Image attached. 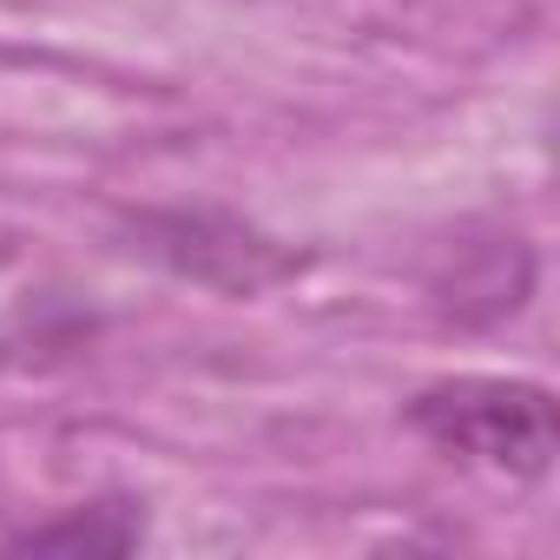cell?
Masks as SVG:
<instances>
[{"instance_id":"obj_1","label":"cell","mask_w":560,"mask_h":560,"mask_svg":"<svg viewBox=\"0 0 560 560\" xmlns=\"http://www.w3.org/2000/svg\"><path fill=\"white\" fill-rule=\"evenodd\" d=\"M402 422L448 462L540 481L553 468V396L521 376H448L409 396Z\"/></svg>"},{"instance_id":"obj_2","label":"cell","mask_w":560,"mask_h":560,"mask_svg":"<svg viewBox=\"0 0 560 560\" xmlns=\"http://www.w3.org/2000/svg\"><path fill=\"white\" fill-rule=\"evenodd\" d=\"M145 540V508L132 501H100V508H80L54 527H34V534H14L0 547H21V553H126Z\"/></svg>"}]
</instances>
